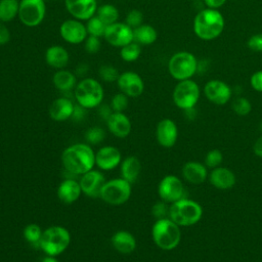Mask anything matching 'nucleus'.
Masks as SVG:
<instances>
[{
	"mask_svg": "<svg viewBox=\"0 0 262 262\" xmlns=\"http://www.w3.org/2000/svg\"><path fill=\"white\" fill-rule=\"evenodd\" d=\"M63 168L73 175H83L93 169L95 152L86 143H76L68 146L61 154Z\"/></svg>",
	"mask_w": 262,
	"mask_h": 262,
	"instance_id": "nucleus-1",
	"label": "nucleus"
},
{
	"mask_svg": "<svg viewBox=\"0 0 262 262\" xmlns=\"http://www.w3.org/2000/svg\"><path fill=\"white\" fill-rule=\"evenodd\" d=\"M224 26V17L218 9H202L193 18V33L204 41H211L219 37Z\"/></svg>",
	"mask_w": 262,
	"mask_h": 262,
	"instance_id": "nucleus-2",
	"label": "nucleus"
},
{
	"mask_svg": "<svg viewBox=\"0 0 262 262\" xmlns=\"http://www.w3.org/2000/svg\"><path fill=\"white\" fill-rule=\"evenodd\" d=\"M151 237L160 249L165 251L174 250L181 241L180 226L169 217L157 219L151 227Z\"/></svg>",
	"mask_w": 262,
	"mask_h": 262,
	"instance_id": "nucleus-3",
	"label": "nucleus"
},
{
	"mask_svg": "<svg viewBox=\"0 0 262 262\" xmlns=\"http://www.w3.org/2000/svg\"><path fill=\"white\" fill-rule=\"evenodd\" d=\"M203 216L202 206L193 200L183 198L170 205L169 218L181 226H192L196 224Z\"/></svg>",
	"mask_w": 262,
	"mask_h": 262,
	"instance_id": "nucleus-4",
	"label": "nucleus"
},
{
	"mask_svg": "<svg viewBox=\"0 0 262 262\" xmlns=\"http://www.w3.org/2000/svg\"><path fill=\"white\" fill-rule=\"evenodd\" d=\"M71 244L70 231L59 225H52L43 230L39 248L47 255L56 257L63 253Z\"/></svg>",
	"mask_w": 262,
	"mask_h": 262,
	"instance_id": "nucleus-5",
	"label": "nucleus"
},
{
	"mask_svg": "<svg viewBox=\"0 0 262 262\" xmlns=\"http://www.w3.org/2000/svg\"><path fill=\"white\" fill-rule=\"evenodd\" d=\"M74 96L78 104L89 110L102 103L104 91L102 85L93 78H85L77 83Z\"/></svg>",
	"mask_w": 262,
	"mask_h": 262,
	"instance_id": "nucleus-6",
	"label": "nucleus"
},
{
	"mask_svg": "<svg viewBox=\"0 0 262 262\" xmlns=\"http://www.w3.org/2000/svg\"><path fill=\"white\" fill-rule=\"evenodd\" d=\"M198 59L191 52L179 51L174 53L168 61V71L177 81L191 79L198 71Z\"/></svg>",
	"mask_w": 262,
	"mask_h": 262,
	"instance_id": "nucleus-7",
	"label": "nucleus"
},
{
	"mask_svg": "<svg viewBox=\"0 0 262 262\" xmlns=\"http://www.w3.org/2000/svg\"><path fill=\"white\" fill-rule=\"evenodd\" d=\"M131 192V183L121 177L105 181L100 190L99 198L106 204L119 206L128 202Z\"/></svg>",
	"mask_w": 262,
	"mask_h": 262,
	"instance_id": "nucleus-8",
	"label": "nucleus"
},
{
	"mask_svg": "<svg viewBox=\"0 0 262 262\" xmlns=\"http://www.w3.org/2000/svg\"><path fill=\"white\" fill-rule=\"evenodd\" d=\"M201 90L196 82L191 79L178 81L174 87L172 98L175 105L183 111L193 108L198 103Z\"/></svg>",
	"mask_w": 262,
	"mask_h": 262,
	"instance_id": "nucleus-9",
	"label": "nucleus"
},
{
	"mask_svg": "<svg viewBox=\"0 0 262 262\" xmlns=\"http://www.w3.org/2000/svg\"><path fill=\"white\" fill-rule=\"evenodd\" d=\"M46 15L44 0H20L18 18L28 28H36L42 24Z\"/></svg>",
	"mask_w": 262,
	"mask_h": 262,
	"instance_id": "nucleus-10",
	"label": "nucleus"
},
{
	"mask_svg": "<svg viewBox=\"0 0 262 262\" xmlns=\"http://www.w3.org/2000/svg\"><path fill=\"white\" fill-rule=\"evenodd\" d=\"M158 193L162 201L172 204L186 198L185 188L181 179L175 175L164 176L158 185Z\"/></svg>",
	"mask_w": 262,
	"mask_h": 262,
	"instance_id": "nucleus-11",
	"label": "nucleus"
},
{
	"mask_svg": "<svg viewBox=\"0 0 262 262\" xmlns=\"http://www.w3.org/2000/svg\"><path fill=\"white\" fill-rule=\"evenodd\" d=\"M103 38L114 47H123L133 42V29L126 23H114L106 26Z\"/></svg>",
	"mask_w": 262,
	"mask_h": 262,
	"instance_id": "nucleus-12",
	"label": "nucleus"
},
{
	"mask_svg": "<svg viewBox=\"0 0 262 262\" xmlns=\"http://www.w3.org/2000/svg\"><path fill=\"white\" fill-rule=\"evenodd\" d=\"M59 34L63 41L73 45L84 43L88 37L86 25L76 18L64 20L59 27Z\"/></svg>",
	"mask_w": 262,
	"mask_h": 262,
	"instance_id": "nucleus-13",
	"label": "nucleus"
},
{
	"mask_svg": "<svg viewBox=\"0 0 262 262\" xmlns=\"http://www.w3.org/2000/svg\"><path fill=\"white\" fill-rule=\"evenodd\" d=\"M204 93L210 102L216 105H224L231 98L232 91L226 82L213 79L206 83L204 87Z\"/></svg>",
	"mask_w": 262,
	"mask_h": 262,
	"instance_id": "nucleus-14",
	"label": "nucleus"
},
{
	"mask_svg": "<svg viewBox=\"0 0 262 262\" xmlns=\"http://www.w3.org/2000/svg\"><path fill=\"white\" fill-rule=\"evenodd\" d=\"M120 91L128 97H138L144 91V82L135 72L127 71L120 74L117 80Z\"/></svg>",
	"mask_w": 262,
	"mask_h": 262,
	"instance_id": "nucleus-15",
	"label": "nucleus"
},
{
	"mask_svg": "<svg viewBox=\"0 0 262 262\" xmlns=\"http://www.w3.org/2000/svg\"><path fill=\"white\" fill-rule=\"evenodd\" d=\"M64 6L73 18L81 21L94 16L98 7L96 0H64Z\"/></svg>",
	"mask_w": 262,
	"mask_h": 262,
	"instance_id": "nucleus-16",
	"label": "nucleus"
},
{
	"mask_svg": "<svg viewBox=\"0 0 262 262\" xmlns=\"http://www.w3.org/2000/svg\"><path fill=\"white\" fill-rule=\"evenodd\" d=\"M156 138L158 143L166 148L175 145L178 138V128L176 123L169 119H162L156 128Z\"/></svg>",
	"mask_w": 262,
	"mask_h": 262,
	"instance_id": "nucleus-17",
	"label": "nucleus"
},
{
	"mask_svg": "<svg viewBox=\"0 0 262 262\" xmlns=\"http://www.w3.org/2000/svg\"><path fill=\"white\" fill-rule=\"evenodd\" d=\"M104 175L97 170H90L81 175L79 180L82 192L90 198H99L100 190L105 183Z\"/></svg>",
	"mask_w": 262,
	"mask_h": 262,
	"instance_id": "nucleus-18",
	"label": "nucleus"
},
{
	"mask_svg": "<svg viewBox=\"0 0 262 262\" xmlns=\"http://www.w3.org/2000/svg\"><path fill=\"white\" fill-rule=\"evenodd\" d=\"M122 162V155L115 146H102L95 152V165L103 171H110L118 167Z\"/></svg>",
	"mask_w": 262,
	"mask_h": 262,
	"instance_id": "nucleus-19",
	"label": "nucleus"
},
{
	"mask_svg": "<svg viewBox=\"0 0 262 262\" xmlns=\"http://www.w3.org/2000/svg\"><path fill=\"white\" fill-rule=\"evenodd\" d=\"M208 179L214 187L221 190L232 188L236 182L235 174L228 168L221 166L212 169L208 175Z\"/></svg>",
	"mask_w": 262,
	"mask_h": 262,
	"instance_id": "nucleus-20",
	"label": "nucleus"
},
{
	"mask_svg": "<svg viewBox=\"0 0 262 262\" xmlns=\"http://www.w3.org/2000/svg\"><path fill=\"white\" fill-rule=\"evenodd\" d=\"M106 125L111 133L119 138H125L131 132L130 119L124 113L114 112L106 120Z\"/></svg>",
	"mask_w": 262,
	"mask_h": 262,
	"instance_id": "nucleus-21",
	"label": "nucleus"
},
{
	"mask_svg": "<svg viewBox=\"0 0 262 262\" xmlns=\"http://www.w3.org/2000/svg\"><path fill=\"white\" fill-rule=\"evenodd\" d=\"M183 178L191 184H202L208 178V171L205 164L195 161L186 162L181 170Z\"/></svg>",
	"mask_w": 262,
	"mask_h": 262,
	"instance_id": "nucleus-22",
	"label": "nucleus"
},
{
	"mask_svg": "<svg viewBox=\"0 0 262 262\" xmlns=\"http://www.w3.org/2000/svg\"><path fill=\"white\" fill-rule=\"evenodd\" d=\"M44 58L49 67L55 70H61L68 66L70 61V54L63 46L51 45L46 49Z\"/></svg>",
	"mask_w": 262,
	"mask_h": 262,
	"instance_id": "nucleus-23",
	"label": "nucleus"
},
{
	"mask_svg": "<svg viewBox=\"0 0 262 262\" xmlns=\"http://www.w3.org/2000/svg\"><path fill=\"white\" fill-rule=\"evenodd\" d=\"M75 104L68 97H58L49 106V116L53 121L63 122L73 115Z\"/></svg>",
	"mask_w": 262,
	"mask_h": 262,
	"instance_id": "nucleus-24",
	"label": "nucleus"
},
{
	"mask_svg": "<svg viewBox=\"0 0 262 262\" xmlns=\"http://www.w3.org/2000/svg\"><path fill=\"white\" fill-rule=\"evenodd\" d=\"M82 193L79 181L72 178L61 181L57 187V198L60 202L68 205L78 201Z\"/></svg>",
	"mask_w": 262,
	"mask_h": 262,
	"instance_id": "nucleus-25",
	"label": "nucleus"
},
{
	"mask_svg": "<svg viewBox=\"0 0 262 262\" xmlns=\"http://www.w3.org/2000/svg\"><path fill=\"white\" fill-rule=\"evenodd\" d=\"M112 246L114 249L122 254H130L136 249L135 236L127 230H119L115 232L111 238Z\"/></svg>",
	"mask_w": 262,
	"mask_h": 262,
	"instance_id": "nucleus-26",
	"label": "nucleus"
},
{
	"mask_svg": "<svg viewBox=\"0 0 262 262\" xmlns=\"http://www.w3.org/2000/svg\"><path fill=\"white\" fill-rule=\"evenodd\" d=\"M141 171V163L135 156H130L124 159L121 162V175L122 178L130 182L134 183Z\"/></svg>",
	"mask_w": 262,
	"mask_h": 262,
	"instance_id": "nucleus-27",
	"label": "nucleus"
},
{
	"mask_svg": "<svg viewBox=\"0 0 262 262\" xmlns=\"http://www.w3.org/2000/svg\"><path fill=\"white\" fill-rule=\"evenodd\" d=\"M53 85L56 89L62 92H68L74 90L77 85V78L74 73L61 69L57 70L52 77Z\"/></svg>",
	"mask_w": 262,
	"mask_h": 262,
	"instance_id": "nucleus-28",
	"label": "nucleus"
},
{
	"mask_svg": "<svg viewBox=\"0 0 262 262\" xmlns=\"http://www.w3.org/2000/svg\"><path fill=\"white\" fill-rule=\"evenodd\" d=\"M157 39V30L148 24H142L139 27L133 29V41L138 43L139 45L154 44Z\"/></svg>",
	"mask_w": 262,
	"mask_h": 262,
	"instance_id": "nucleus-29",
	"label": "nucleus"
},
{
	"mask_svg": "<svg viewBox=\"0 0 262 262\" xmlns=\"http://www.w3.org/2000/svg\"><path fill=\"white\" fill-rule=\"evenodd\" d=\"M18 0H0V21L9 23L18 16Z\"/></svg>",
	"mask_w": 262,
	"mask_h": 262,
	"instance_id": "nucleus-30",
	"label": "nucleus"
},
{
	"mask_svg": "<svg viewBox=\"0 0 262 262\" xmlns=\"http://www.w3.org/2000/svg\"><path fill=\"white\" fill-rule=\"evenodd\" d=\"M95 15L98 16L106 26H108L118 21L119 10L115 5L106 3L97 7Z\"/></svg>",
	"mask_w": 262,
	"mask_h": 262,
	"instance_id": "nucleus-31",
	"label": "nucleus"
},
{
	"mask_svg": "<svg viewBox=\"0 0 262 262\" xmlns=\"http://www.w3.org/2000/svg\"><path fill=\"white\" fill-rule=\"evenodd\" d=\"M141 54V47L136 42H131L120 49V56L126 62H133L139 58Z\"/></svg>",
	"mask_w": 262,
	"mask_h": 262,
	"instance_id": "nucleus-32",
	"label": "nucleus"
},
{
	"mask_svg": "<svg viewBox=\"0 0 262 262\" xmlns=\"http://www.w3.org/2000/svg\"><path fill=\"white\" fill-rule=\"evenodd\" d=\"M42 234H43V230L36 223H30L24 229V237H25V239L29 244L33 245L34 247H38L39 248Z\"/></svg>",
	"mask_w": 262,
	"mask_h": 262,
	"instance_id": "nucleus-33",
	"label": "nucleus"
},
{
	"mask_svg": "<svg viewBox=\"0 0 262 262\" xmlns=\"http://www.w3.org/2000/svg\"><path fill=\"white\" fill-rule=\"evenodd\" d=\"M86 29H87L88 35L100 38V37H103L104 35L106 25L98 16L94 15L87 20Z\"/></svg>",
	"mask_w": 262,
	"mask_h": 262,
	"instance_id": "nucleus-34",
	"label": "nucleus"
},
{
	"mask_svg": "<svg viewBox=\"0 0 262 262\" xmlns=\"http://www.w3.org/2000/svg\"><path fill=\"white\" fill-rule=\"evenodd\" d=\"M98 76L99 78L107 83L117 82L120 74L119 71L112 64H102L98 69Z\"/></svg>",
	"mask_w": 262,
	"mask_h": 262,
	"instance_id": "nucleus-35",
	"label": "nucleus"
},
{
	"mask_svg": "<svg viewBox=\"0 0 262 262\" xmlns=\"http://www.w3.org/2000/svg\"><path fill=\"white\" fill-rule=\"evenodd\" d=\"M232 110L237 116H247L252 111V103L246 97H237L232 102Z\"/></svg>",
	"mask_w": 262,
	"mask_h": 262,
	"instance_id": "nucleus-36",
	"label": "nucleus"
},
{
	"mask_svg": "<svg viewBox=\"0 0 262 262\" xmlns=\"http://www.w3.org/2000/svg\"><path fill=\"white\" fill-rule=\"evenodd\" d=\"M222 161H223V155H222L221 150L217 149V148H214V149L209 150L206 154L204 163H205L206 167L214 169V168L219 167L221 165Z\"/></svg>",
	"mask_w": 262,
	"mask_h": 262,
	"instance_id": "nucleus-37",
	"label": "nucleus"
},
{
	"mask_svg": "<svg viewBox=\"0 0 262 262\" xmlns=\"http://www.w3.org/2000/svg\"><path fill=\"white\" fill-rule=\"evenodd\" d=\"M104 137L105 131L98 126L91 127L85 132V138L90 144H98L104 139Z\"/></svg>",
	"mask_w": 262,
	"mask_h": 262,
	"instance_id": "nucleus-38",
	"label": "nucleus"
},
{
	"mask_svg": "<svg viewBox=\"0 0 262 262\" xmlns=\"http://www.w3.org/2000/svg\"><path fill=\"white\" fill-rule=\"evenodd\" d=\"M128 96L122 92L117 93L113 96L112 101H111V107L114 112H118V113H123L127 106H128Z\"/></svg>",
	"mask_w": 262,
	"mask_h": 262,
	"instance_id": "nucleus-39",
	"label": "nucleus"
},
{
	"mask_svg": "<svg viewBox=\"0 0 262 262\" xmlns=\"http://www.w3.org/2000/svg\"><path fill=\"white\" fill-rule=\"evenodd\" d=\"M125 23L131 29H135L143 24V13L139 9H131L125 17Z\"/></svg>",
	"mask_w": 262,
	"mask_h": 262,
	"instance_id": "nucleus-40",
	"label": "nucleus"
},
{
	"mask_svg": "<svg viewBox=\"0 0 262 262\" xmlns=\"http://www.w3.org/2000/svg\"><path fill=\"white\" fill-rule=\"evenodd\" d=\"M169 208L170 206H168V203L162 200L158 201L151 207V214L156 219L167 218L169 217Z\"/></svg>",
	"mask_w": 262,
	"mask_h": 262,
	"instance_id": "nucleus-41",
	"label": "nucleus"
},
{
	"mask_svg": "<svg viewBox=\"0 0 262 262\" xmlns=\"http://www.w3.org/2000/svg\"><path fill=\"white\" fill-rule=\"evenodd\" d=\"M100 47H101V42L99 37L88 35V37L84 41V48L88 53H91V54L97 53Z\"/></svg>",
	"mask_w": 262,
	"mask_h": 262,
	"instance_id": "nucleus-42",
	"label": "nucleus"
},
{
	"mask_svg": "<svg viewBox=\"0 0 262 262\" xmlns=\"http://www.w3.org/2000/svg\"><path fill=\"white\" fill-rule=\"evenodd\" d=\"M250 50L255 52H262V33L251 36L247 42Z\"/></svg>",
	"mask_w": 262,
	"mask_h": 262,
	"instance_id": "nucleus-43",
	"label": "nucleus"
},
{
	"mask_svg": "<svg viewBox=\"0 0 262 262\" xmlns=\"http://www.w3.org/2000/svg\"><path fill=\"white\" fill-rule=\"evenodd\" d=\"M250 85L255 91L262 92V71H257L252 74L250 78Z\"/></svg>",
	"mask_w": 262,
	"mask_h": 262,
	"instance_id": "nucleus-44",
	"label": "nucleus"
},
{
	"mask_svg": "<svg viewBox=\"0 0 262 262\" xmlns=\"http://www.w3.org/2000/svg\"><path fill=\"white\" fill-rule=\"evenodd\" d=\"M11 35L9 29L5 26L4 23L0 21V45H5L10 41Z\"/></svg>",
	"mask_w": 262,
	"mask_h": 262,
	"instance_id": "nucleus-45",
	"label": "nucleus"
},
{
	"mask_svg": "<svg viewBox=\"0 0 262 262\" xmlns=\"http://www.w3.org/2000/svg\"><path fill=\"white\" fill-rule=\"evenodd\" d=\"M86 111L87 108L83 107L82 105L80 104H76L74 106V111H73V115H72V119L76 122H81L84 118H85V115H86Z\"/></svg>",
	"mask_w": 262,
	"mask_h": 262,
	"instance_id": "nucleus-46",
	"label": "nucleus"
},
{
	"mask_svg": "<svg viewBox=\"0 0 262 262\" xmlns=\"http://www.w3.org/2000/svg\"><path fill=\"white\" fill-rule=\"evenodd\" d=\"M114 113V111L112 110L111 105H107V104H100L98 106V115L100 116V118H102L103 120H106L111 117V115Z\"/></svg>",
	"mask_w": 262,
	"mask_h": 262,
	"instance_id": "nucleus-47",
	"label": "nucleus"
},
{
	"mask_svg": "<svg viewBox=\"0 0 262 262\" xmlns=\"http://www.w3.org/2000/svg\"><path fill=\"white\" fill-rule=\"evenodd\" d=\"M226 0H204V3L208 8L218 9L225 4Z\"/></svg>",
	"mask_w": 262,
	"mask_h": 262,
	"instance_id": "nucleus-48",
	"label": "nucleus"
},
{
	"mask_svg": "<svg viewBox=\"0 0 262 262\" xmlns=\"http://www.w3.org/2000/svg\"><path fill=\"white\" fill-rule=\"evenodd\" d=\"M253 151L254 154L259 157V158H262V135H260L254 142V145H253Z\"/></svg>",
	"mask_w": 262,
	"mask_h": 262,
	"instance_id": "nucleus-49",
	"label": "nucleus"
},
{
	"mask_svg": "<svg viewBox=\"0 0 262 262\" xmlns=\"http://www.w3.org/2000/svg\"><path fill=\"white\" fill-rule=\"evenodd\" d=\"M41 262H59V261L55 257H53V256H46V257H44L42 259Z\"/></svg>",
	"mask_w": 262,
	"mask_h": 262,
	"instance_id": "nucleus-50",
	"label": "nucleus"
},
{
	"mask_svg": "<svg viewBox=\"0 0 262 262\" xmlns=\"http://www.w3.org/2000/svg\"><path fill=\"white\" fill-rule=\"evenodd\" d=\"M56 1H59V0H56Z\"/></svg>",
	"mask_w": 262,
	"mask_h": 262,
	"instance_id": "nucleus-51",
	"label": "nucleus"
}]
</instances>
